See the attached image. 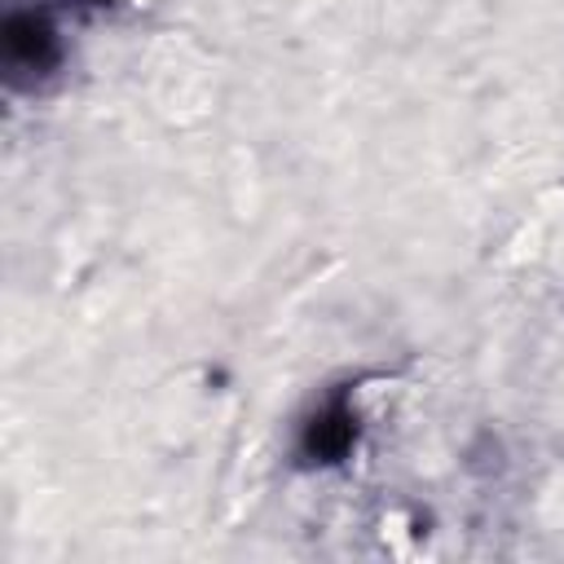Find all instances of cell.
<instances>
[{"label": "cell", "mask_w": 564, "mask_h": 564, "mask_svg": "<svg viewBox=\"0 0 564 564\" xmlns=\"http://www.w3.org/2000/svg\"><path fill=\"white\" fill-rule=\"evenodd\" d=\"M4 66L9 79H40L57 66V31L44 13L18 9L4 18Z\"/></svg>", "instance_id": "obj_1"}, {"label": "cell", "mask_w": 564, "mask_h": 564, "mask_svg": "<svg viewBox=\"0 0 564 564\" xmlns=\"http://www.w3.org/2000/svg\"><path fill=\"white\" fill-rule=\"evenodd\" d=\"M84 4H110V0H84Z\"/></svg>", "instance_id": "obj_3"}, {"label": "cell", "mask_w": 564, "mask_h": 564, "mask_svg": "<svg viewBox=\"0 0 564 564\" xmlns=\"http://www.w3.org/2000/svg\"><path fill=\"white\" fill-rule=\"evenodd\" d=\"M352 441H357V414L348 410L344 397L326 401V405L308 419V427H304V454H308L313 463H339V458L352 449Z\"/></svg>", "instance_id": "obj_2"}]
</instances>
